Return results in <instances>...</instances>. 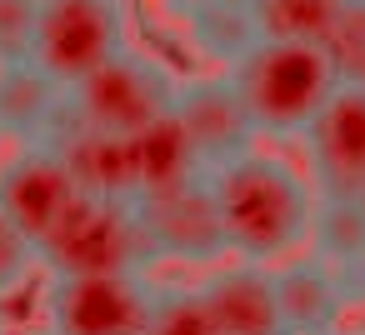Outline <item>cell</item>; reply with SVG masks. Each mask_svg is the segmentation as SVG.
I'll list each match as a JSON object with an SVG mask.
<instances>
[{
	"instance_id": "6da1fadb",
	"label": "cell",
	"mask_w": 365,
	"mask_h": 335,
	"mask_svg": "<svg viewBox=\"0 0 365 335\" xmlns=\"http://www.w3.org/2000/svg\"><path fill=\"white\" fill-rule=\"evenodd\" d=\"M210 175V195L220 210L225 250L235 260L280 265L290 255L310 250V220H315V185L305 170H295L285 155L245 150Z\"/></svg>"
},
{
	"instance_id": "7a4b0ae2",
	"label": "cell",
	"mask_w": 365,
	"mask_h": 335,
	"mask_svg": "<svg viewBox=\"0 0 365 335\" xmlns=\"http://www.w3.org/2000/svg\"><path fill=\"white\" fill-rule=\"evenodd\" d=\"M250 125L260 140H300L325 100L345 86L340 66L315 41H270L260 36L245 56L225 66Z\"/></svg>"
},
{
	"instance_id": "3957f363",
	"label": "cell",
	"mask_w": 365,
	"mask_h": 335,
	"mask_svg": "<svg viewBox=\"0 0 365 335\" xmlns=\"http://www.w3.org/2000/svg\"><path fill=\"white\" fill-rule=\"evenodd\" d=\"M175 91H180V76L165 61L125 46L101 71H91L81 86H71V120L86 130L135 135L175 110Z\"/></svg>"
},
{
	"instance_id": "277c9868",
	"label": "cell",
	"mask_w": 365,
	"mask_h": 335,
	"mask_svg": "<svg viewBox=\"0 0 365 335\" xmlns=\"http://www.w3.org/2000/svg\"><path fill=\"white\" fill-rule=\"evenodd\" d=\"M155 295H160L155 270L46 275L41 285L46 335H145Z\"/></svg>"
},
{
	"instance_id": "5b68a950",
	"label": "cell",
	"mask_w": 365,
	"mask_h": 335,
	"mask_svg": "<svg viewBox=\"0 0 365 335\" xmlns=\"http://www.w3.org/2000/svg\"><path fill=\"white\" fill-rule=\"evenodd\" d=\"M46 275H120V270H155L145 245L135 200H101L81 195V205L61 220V230L41 245Z\"/></svg>"
},
{
	"instance_id": "8992f818",
	"label": "cell",
	"mask_w": 365,
	"mask_h": 335,
	"mask_svg": "<svg viewBox=\"0 0 365 335\" xmlns=\"http://www.w3.org/2000/svg\"><path fill=\"white\" fill-rule=\"evenodd\" d=\"M125 51V0H41L31 61L66 91Z\"/></svg>"
},
{
	"instance_id": "52a82bcc",
	"label": "cell",
	"mask_w": 365,
	"mask_h": 335,
	"mask_svg": "<svg viewBox=\"0 0 365 335\" xmlns=\"http://www.w3.org/2000/svg\"><path fill=\"white\" fill-rule=\"evenodd\" d=\"M135 215H140V230H145V245H150L155 265L170 260V265L210 270L230 255L225 230H220V210H215V195H210V175H195V180H185L175 190H160V195H140Z\"/></svg>"
},
{
	"instance_id": "ba28073f",
	"label": "cell",
	"mask_w": 365,
	"mask_h": 335,
	"mask_svg": "<svg viewBox=\"0 0 365 335\" xmlns=\"http://www.w3.org/2000/svg\"><path fill=\"white\" fill-rule=\"evenodd\" d=\"M305 175L315 195L330 200H360L365 195V86L345 81L325 110L305 125Z\"/></svg>"
},
{
	"instance_id": "9c48e42d",
	"label": "cell",
	"mask_w": 365,
	"mask_h": 335,
	"mask_svg": "<svg viewBox=\"0 0 365 335\" xmlns=\"http://www.w3.org/2000/svg\"><path fill=\"white\" fill-rule=\"evenodd\" d=\"M81 185L56 145H21L11 160H0V210H6L36 250L61 230V220L81 205Z\"/></svg>"
},
{
	"instance_id": "30bf717a",
	"label": "cell",
	"mask_w": 365,
	"mask_h": 335,
	"mask_svg": "<svg viewBox=\"0 0 365 335\" xmlns=\"http://www.w3.org/2000/svg\"><path fill=\"white\" fill-rule=\"evenodd\" d=\"M175 120L190 135V145H195L205 170H220L235 155L260 145V135H255V125H250V115H245V105H240V96H235L225 71L185 76L180 91H175Z\"/></svg>"
},
{
	"instance_id": "8fae6325",
	"label": "cell",
	"mask_w": 365,
	"mask_h": 335,
	"mask_svg": "<svg viewBox=\"0 0 365 335\" xmlns=\"http://www.w3.org/2000/svg\"><path fill=\"white\" fill-rule=\"evenodd\" d=\"M195 285H200L220 335H285L280 295H275V265L220 260Z\"/></svg>"
},
{
	"instance_id": "7c38bea8",
	"label": "cell",
	"mask_w": 365,
	"mask_h": 335,
	"mask_svg": "<svg viewBox=\"0 0 365 335\" xmlns=\"http://www.w3.org/2000/svg\"><path fill=\"white\" fill-rule=\"evenodd\" d=\"M71 120V91L36 61L0 66V135L16 145H46Z\"/></svg>"
},
{
	"instance_id": "4fadbf2b",
	"label": "cell",
	"mask_w": 365,
	"mask_h": 335,
	"mask_svg": "<svg viewBox=\"0 0 365 335\" xmlns=\"http://www.w3.org/2000/svg\"><path fill=\"white\" fill-rule=\"evenodd\" d=\"M275 295H280L285 335H330L345 325V310H350L335 270L310 250L275 265Z\"/></svg>"
},
{
	"instance_id": "5bb4252c",
	"label": "cell",
	"mask_w": 365,
	"mask_h": 335,
	"mask_svg": "<svg viewBox=\"0 0 365 335\" xmlns=\"http://www.w3.org/2000/svg\"><path fill=\"white\" fill-rule=\"evenodd\" d=\"M66 155L76 185L86 195L101 200H135V150L130 135H110V130H86L76 120H66V130L56 140H46Z\"/></svg>"
},
{
	"instance_id": "9a60e30c",
	"label": "cell",
	"mask_w": 365,
	"mask_h": 335,
	"mask_svg": "<svg viewBox=\"0 0 365 335\" xmlns=\"http://www.w3.org/2000/svg\"><path fill=\"white\" fill-rule=\"evenodd\" d=\"M165 16L175 21L180 41L215 66H230L260 41L255 0H165Z\"/></svg>"
},
{
	"instance_id": "2e32d148",
	"label": "cell",
	"mask_w": 365,
	"mask_h": 335,
	"mask_svg": "<svg viewBox=\"0 0 365 335\" xmlns=\"http://www.w3.org/2000/svg\"><path fill=\"white\" fill-rule=\"evenodd\" d=\"M310 255H320L335 270V280L345 290V305H365V205L360 200L315 195Z\"/></svg>"
},
{
	"instance_id": "e0dca14e",
	"label": "cell",
	"mask_w": 365,
	"mask_h": 335,
	"mask_svg": "<svg viewBox=\"0 0 365 335\" xmlns=\"http://www.w3.org/2000/svg\"><path fill=\"white\" fill-rule=\"evenodd\" d=\"M130 150H135V200H140V195L175 190V185H185V180L205 175V165H200V155H195L190 135L180 130L175 110H170V115H160L155 125L135 130V135H130Z\"/></svg>"
},
{
	"instance_id": "ac0fdd59",
	"label": "cell",
	"mask_w": 365,
	"mask_h": 335,
	"mask_svg": "<svg viewBox=\"0 0 365 335\" xmlns=\"http://www.w3.org/2000/svg\"><path fill=\"white\" fill-rule=\"evenodd\" d=\"M345 0H255V26L270 41H315L325 46Z\"/></svg>"
},
{
	"instance_id": "d6986e66",
	"label": "cell",
	"mask_w": 365,
	"mask_h": 335,
	"mask_svg": "<svg viewBox=\"0 0 365 335\" xmlns=\"http://www.w3.org/2000/svg\"><path fill=\"white\" fill-rule=\"evenodd\" d=\"M145 335H220L200 285H160Z\"/></svg>"
},
{
	"instance_id": "ffe728a7",
	"label": "cell",
	"mask_w": 365,
	"mask_h": 335,
	"mask_svg": "<svg viewBox=\"0 0 365 335\" xmlns=\"http://www.w3.org/2000/svg\"><path fill=\"white\" fill-rule=\"evenodd\" d=\"M36 275H46L41 270V250H36V240L0 210V300H11V295H21Z\"/></svg>"
},
{
	"instance_id": "44dd1931",
	"label": "cell",
	"mask_w": 365,
	"mask_h": 335,
	"mask_svg": "<svg viewBox=\"0 0 365 335\" xmlns=\"http://www.w3.org/2000/svg\"><path fill=\"white\" fill-rule=\"evenodd\" d=\"M325 51H330V61L340 66L345 81L360 76V66H365V0H345L340 21L325 36Z\"/></svg>"
},
{
	"instance_id": "7402d4cb",
	"label": "cell",
	"mask_w": 365,
	"mask_h": 335,
	"mask_svg": "<svg viewBox=\"0 0 365 335\" xmlns=\"http://www.w3.org/2000/svg\"><path fill=\"white\" fill-rule=\"evenodd\" d=\"M36 11H41V0H0V66L31 61Z\"/></svg>"
},
{
	"instance_id": "603a6c76",
	"label": "cell",
	"mask_w": 365,
	"mask_h": 335,
	"mask_svg": "<svg viewBox=\"0 0 365 335\" xmlns=\"http://www.w3.org/2000/svg\"><path fill=\"white\" fill-rule=\"evenodd\" d=\"M330 335H365V330H350V325H340V330H330Z\"/></svg>"
},
{
	"instance_id": "cb8c5ba5",
	"label": "cell",
	"mask_w": 365,
	"mask_h": 335,
	"mask_svg": "<svg viewBox=\"0 0 365 335\" xmlns=\"http://www.w3.org/2000/svg\"><path fill=\"white\" fill-rule=\"evenodd\" d=\"M355 81H360V86H365V66H360V76H355Z\"/></svg>"
},
{
	"instance_id": "d4e9b609",
	"label": "cell",
	"mask_w": 365,
	"mask_h": 335,
	"mask_svg": "<svg viewBox=\"0 0 365 335\" xmlns=\"http://www.w3.org/2000/svg\"><path fill=\"white\" fill-rule=\"evenodd\" d=\"M0 335H11V330H6V325H0Z\"/></svg>"
},
{
	"instance_id": "484cf974",
	"label": "cell",
	"mask_w": 365,
	"mask_h": 335,
	"mask_svg": "<svg viewBox=\"0 0 365 335\" xmlns=\"http://www.w3.org/2000/svg\"><path fill=\"white\" fill-rule=\"evenodd\" d=\"M0 145H6V135H0Z\"/></svg>"
},
{
	"instance_id": "4316f807",
	"label": "cell",
	"mask_w": 365,
	"mask_h": 335,
	"mask_svg": "<svg viewBox=\"0 0 365 335\" xmlns=\"http://www.w3.org/2000/svg\"><path fill=\"white\" fill-rule=\"evenodd\" d=\"M360 205H365V195H360Z\"/></svg>"
}]
</instances>
